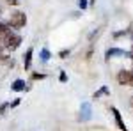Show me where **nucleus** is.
Segmentation results:
<instances>
[{
  "mask_svg": "<svg viewBox=\"0 0 133 131\" xmlns=\"http://www.w3.org/2000/svg\"><path fill=\"white\" fill-rule=\"evenodd\" d=\"M20 43H21L20 36H18V34H14V32H9V34L2 39V46H4L5 50H9V51H14L18 46H20Z\"/></svg>",
  "mask_w": 133,
  "mask_h": 131,
  "instance_id": "1",
  "label": "nucleus"
},
{
  "mask_svg": "<svg viewBox=\"0 0 133 131\" xmlns=\"http://www.w3.org/2000/svg\"><path fill=\"white\" fill-rule=\"evenodd\" d=\"M9 25L12 29H21L27 25V14L21 12V11H14L11 12V18H9Z\"/></svg>",
  "mask_w": 133,
  "mask_h": 131,
  "instance_id": "2",
  "label": "nucleus"
},
{
  "mask_svg": "<svg viewBox=\"0 0 133 131\" xmlns=\"http://www.w3.org/2000/svg\"><path fill=\"white\" fill-rule=\"evenodd\" d=\"M131 80H133V71L130 69H121L117 74V81L119 85H126V87H131Z\"/></svg>",
  "mask_w": 133,
  "mask_h": 131,
  "instance_id": "3",
  "label": "nucleus"
},
{
  "mask_svg": "<svg viewBox=\"0 0 133 131\" xmlns=\"http://www.w3.org/2000/svg\"><path fill=\"white\" fill-rule=\"evenodd\" d=\"M110 110H112V113H114V119H115V124H117V128H119L121 131H128V128H126V124L123 122V117H121V113H119V110H117L115 106H112Z\"/></svg>",
  "mask_w": 133,
  "mask_h": 131,
  "instance_id": "4",
  "label": "nucleus"
},
{
  "mask_svg": "<svg viewBox=\"0 0 133 131\" xmlns=\"http://www.w3.org/2000/svg\"><path fill=\"white\" fill-rule=\"evenodd\" d=\"M32 53H34V50H32V48H29V50H27V53H25V59H23V66H25V69H29V67H30Z\"/></svg>",
  "mask_w": 133,
  "mask_h": 131,
  "instance_id": "5",
  "label": "nucleus"
},
{
  "mask_svg": "<svg viewBox=\"0 0 133 131\" xmlns=\"http://www.w3.org/2000/svg\"><path fill=\"white\" fill-rule=\"evenodd\" d=\"M12 91H16V92H20V91H25V81L23 80H16L14 83H12V87H11Z\"/></svg>",
  "mask_w": 133,
  "mask_h": 131,
  "instance_id": "6",
  "label": "nucleus"
},
{
  "mask_svg": "<svg viewBox=\"0 0 133 131\" xmlns=\"http://www.w3.org/2000/svg\"><path fill=\"white\" fill-rule=\"evenodd\" d=\"M112 55H130V53H126V51H123V50H115V48H112V50L107 51V59H110Z\"/></svg>",
  "mask_w": 133,
  "mask_h": 131,
  "instance_id": "7",
  "label": "nucleus"
},
{
  "mask_svg": "<svg viewBox=\"0 0 133 131\" xmlns=\"http://www.w3.org/2000/svg\"><path fill=\"white\" fill-rule=\"evenodd\" d=\"M9 32H11V30L7 29V25H2V23H0V43H2V39H4V37H5Z\"/></svg>",
  "mask_w": 133,
  "mask_h": 131,
  "instance_id": "8",
  "label": "nucleus"
},
{
  "mask_svg": "<svg viewBox=\"0 0 133 131\" xmlns=\"http://www.w3.org/2000/svg\"><path fill=\"white\" fill-rule=\"evenodd\" d=\"M103 94H108V89H107V87H101L98 92H94V96H92V98H94V99H98V98L103 96Z\"/></svg>",
  "mask_w": 133,
  "mask_h": 131,
  "instance_id": "9",
  "label": "nucleus"
},
{
  "mask_svg": "<svg viewBox=\"0 0 133 131\" xmlns=\"http://www.w3.org/2000/svg\"><path fill=\"white\" fill-rule=\"evenodd\" d=\"M41 59L46 62L48 59H50V51H48V50H43V51H41Z\"/></svg>",
  "mask_w": 133,
  "mask_h": 131,
  "instance_id": "10",
  "label": "nucleus"
},
{
  "mask_svg": "<svg viewBox=\"0 0 133 131\" xmlns=\"http://www.w3.org/2000/svg\"><path fill=\"white\" fill-rule=\"evenodd\" d=\"M32 78H34V80H43V78H44V74H41V73H34V74H32Z\"/></svg>",
  "mask_w": 133,
  "mask_h": 131,
  "instance_id": "11",
  "label": "nucleus"
},
{
  "mask_svg": "<svg viewBox=\"0 0 133 131\" xmlns=\"http://www.w3.org/2000/svg\"><path fill=\"white\" fill-rule=\"evenodd\" d=\"M78 4H80V7H82V9H85V7L89 5V2H87V0H78Z\"/></svg>",
  "mask_w": 133,
  "mask_h": 131,
  "instance_id": "12",
  "label": "nucleus"
},
{
  "mask_svg": "<svg viewBox=\"0 0 133 131\" xmlns=\"http://www.w3.org/2000/svg\"><path fill=\"white\" fill-rule=\"evenodd\" d=\"M59 55H61V59H66V57L69 55V50H62L61 53H59Z\"/></svg>",
  "mask_w": 133,
  "mask_h": 131,
  "instance_id": "13",
  "label": "nucleus"
},
{
  "mask_svg": "<svg viewBox=\"0 0 133 131\" xmlns=\"http://www.w3.org/2000/svg\"><path fill=\"white\" fill-rule=\"evenodd\" d=\"M7 4H11V5H18L20 4V0H5Z\"/></svg>",
  "mask_w": 133,
  "mask_h": 131,
  "instance_id": "14",
  "label": "nucleus"
},
{
  "mask_svg": "<svg viewBox=\"0 0 133 131\" xmlns=\"http://www.w3.org/2000/svg\"><path fill=\"white\" fill-rule=\"evenodd\" d=\"M130 105H131V108H133V96L130 98Z\"/></svg>",
  "mask_w": 133,
  "mask_h": 131,
  "instance_id": "15",
  "label": "nucleus"
},
{
  "mask_svg": "<svg viewBox=\"0 0 133 131\" xmlns=\"http://www.w3.org/2000/svg\"><path fill=\"white\" fill-rule=\"evenodd\" d=\"M89 4H96V0H89Z\"/></svg>",
  "mask_w": 133,
  "mask_h": 131,
  "instance_id": "16",
  "label": "nucleus"
},
{
  "mask_svg": "<svg viewBox=\"0 0 133 131\" xmlns=\"http://www.w3.org/2000/svg\"><path fill=\"white\" fill-rule=\"evenodd\" d=\"M131 60H133V53H131Z\"/></svg>",
  "mask_w": 133,
  "mask_h": 131,
  "instance_id": "17",
  "label": "nucleus"
},
{
  "mask_svg": "<svg viewBox=\"0 0 133 131\" xmlns=\"http://www.w3.org/2000/svg\"><path fill=\"white\" fill-rule=\"evenodd\" d=\"M131 87H133V80H131Z\"/></svg>",
  "mask_w": 133,
  "mask_h": 131,
  "instance_id": "18",
  "label": "nucleus"
}]
</instances>
